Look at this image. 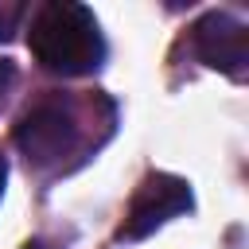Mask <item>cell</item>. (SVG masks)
Masks as SVG:
<instances>
[{
    "label": "cell",
    "mask_w": 249,
    "mask_h": 249,
    "mask_svg": "<svg viewBox=\"0 0 249 249\" xmlns=\"http://www.w3.org/2000/svg\"><path fill=\"white\" fill-rule=\"evenodd\" d=\"M12 82H16V66L12 62H0V101H4V93H8Z\"/></svg>",
    "instance_id": "6"
},
{
    "label": "cell",
    "mask_w": 249,
    "mask_h": 249,
    "mask_svg": "<svg viewBox=\"0 0 249 249\" xmlns=\"http://www.w3.org/2000/svg\"><path fill=\"white\" fill-rule=\"evenodd\" d=\"M19 19V8L16 4H0V39H8L12 35V23Z\"/></svg>",
    "instance_id": "5"
},
{
    "label": "cell",
    "mask_w": 249,
    "mask_h": 249,
    "mask_svg": "<svg viewBox=\"0 0 249 249\" xmlns=\"http://www.w3.org/2000/svg\"><path fill=\"white\" fill-rule=\"evenodd\" d=\"M195 51L206 66L226 70V74H241L249 62V27L226 12H206L195 23Z\"/></svg>",
    "instance_id": "4"
},
{
    "label": "cell",
    "mask_w": 249,
    "mask_h": 249,
    "mask_svg": "<svg viewBox=\"0 0 249 249\" xmlns=\"http://www.w3.org/2000/svg\"><path fill=\"white\" fill-rule=\"evenodd\" d=\"M4 175H8V167H4V160H0V195H4Z\"/></svg>",
    "instance_id": "8"
},
{
    "label": "cell",
    "mask_w": 249,
    "mask_h": 249,
    "mask_svg": "<svg viewBox=\"0 0 249 249\" xmlns=\"http://www.w3.org/2000/svg\"><path fill=\"white\" fill-rule=\"evenodd\" d=\"M191 202H195V198H191L187 179L156 171V175H148V179L136 187V195H132V202H128V210H124V222H121V237H128V241L148 237V233H156L163 222H171V218H179L183 210H191Z\"/></svg>",
    "instance_id": "3"
},
{
    "label": "cell",
    "mask_w": 249,
    "mask_h": 249,
    "mask_svg": "<svg viewBox=\"0 0 249 249\" xmlns=\"http://www.w3.org/2000/svg\"><path fill=\"white\" fill-rule=\"evenodd\" d=\"M31 54L51 70V74H93L105 62V39L86 4L74 0H51L35 12L31 31H27Z\"/></svg>",
    "instance_id": "1"
},
{
    "label": "cell",
    "mask_w": 249,
    "mask_h": 249,
    "mask_svg": "<svg viewBox=\"0 0 249 249\" xmlns=\"http://www.w3.org/2000/svg\"><path fill=\"white\" fill-rule=\"evenodd\" d=\"M23 249H58V245H47V241H27Z\"/></svg>",
    "instance_id": "7"
},
{
    "label": "cell",
    "mask_w": 249,
    "mask_h": 249,
    "mask_svg": "<svg viewBox=\"0 0 249 249\" xmlns=\"http://www.w3.org/2000/svg\"><path fill=\"white\" fill-rule=\"evenodd\" d=\"M16 144L35 167H58L66 156H74L86 144L78 105L62 93L35 101L16 124Z\"/></svg>",
    "instance_id": "2"
}]
</instances>
